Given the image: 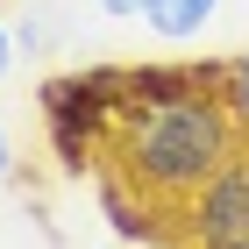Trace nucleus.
<instances>
[{
    "instance_id": "20e7f679",
    "label": "nucleus",
    "mask_w": 249,
    "mask_h": 249,
    "mask_svg": "<svg viewBox=\"0 0 249 249\" xmlns=\"http://www.w3.org/2000/svg\"><path fill=\"white\" fill-rule=\"evenodd\" d=\"M121 71H128V114H142V107H171V100H192V93H221L228 64L164 57V64H121Z\"/></svg>"
},
{
    "instance_id": "f257e3e1",
    "label": "nucleus",
    "mask_w": 249,
    "mask_h": 249,
    "mask_svg": "<svg viewBox=\"0 0 249 249\" xmlns=\"http://www.w3.org/2000/svg\"><path fill=\"white\" fill-rule=\"evenodd\" d=\"M242 150V121L221 93H192L171 107H142L114 128V171L135 178L157 207H185L228 157Z\"/></svg>"
},
{
    "instance_id": "9d476101",
    "label": "nucleus",
    "mask_w": 249,
    "mask_h": 249,
    "mask_svg": "<svg viewBox=\"0 0 249 249\" xmlns=\"http://www.w3.org/2000/svg\"><path fill=\"white\" fill-rule=\"evenodd\" d=\"M7 64H15V36H7V21H0V78H7Z\"/></svg>"
},
{
    "instance_id": "6e6552de",
    "label": "nucleus",
    "mask_w": 249,
    "mask_h": 249,
    "mask_svg": "<svg viewBox=\"0 0 249 249\" xmlns=\"http://www.w3.org/2000/svg\"><path fill=\"white\" fill-rule=\"evenodd\" d=\"M93 7H100V15H114V21H135L150 0H93Z\"/></svg>"
},
{
    "instance_id": "1a4fd4ad",
    "label": "nucleus",
    "mask_w": 249,
    "mask_h": 249,
    "mask_svg": "<svg viewBox=\"0 0 249 249\" xmlns=\"http://www.w3.org/2000/svg\"><path fill=\"white\" fill-rule=\"evenodd\" d=\"M15 178V142H7V128H0V185Z\"/></svg>"
},
{
    "instance_id": "423d86ee",
    "label": "nucleus",
    "mask_w": 249,
    "mask_h": 249,
    "mask_svg": "<svg viewBox=\"0 0 249 249\" xmlns=\"http://www.w3.org/2000/svg\"><path fill=\"white\" fill-rule=\"evenodd\" d=\"M213 15H221V0H150L142 7V21H150L157 36H171V43H192Z\"/></svg>"
},
{
    "instance_id": "7ed1b4c3",
    "label": "nucleus",
    "mask_w": 249,
    "mask_h": 249,
    "mask_svg": "<svg viewBox=\"0 0 249 249\" xmlns=\"http://www.w3.org/2000/svg\"><path fill=\"white\" fill-rule=\"evenodd\" d=\"M185 249H249V150L185 199Z\"/></svg>"
},
{
    "instance_id": "f03ea898",
    "label": "nucleus",
    "mask_w": 249,
    "mask_h": 249,
    "mask_svg": "<svg viewBox=\"0 0 249 249\" xmlns=\"http://www.w3.org/2000/svg\"><path fill=\"white\" fill-rule=\"evenodd\" d=\"M43 128H50V150H57L64 171H93V157L114 142V128L128 121V71L121 64H86V71H64L36 93Z\"/></svg>"
},
{
    "instance_id": "39448f33",
    "label": "nucleus",
    "mask_w": 249,
    "mask_h": 249,
    "mask_svg": "<svg viewBox=\"0 0 249 249\" xmlns=\"http://www.w3.org/2000/svg\"><path fill=\"white\" fill-rule=\"evenodd\" d=\"M100 213H107V228H114L121 242H142V249H150L157 235H164V207H157L135 178H121V171L100 178Z\"/></svg>"
},
{
    "instance_id": "0eeeda50",
    "label": "nucleus",
    "mask_w": 249,
    "mask_h": 249,
    "mask_svg": "<svg viewBox=\"0 0 249 249\" xmlns=\"http://www.w3.org/2000/svg\"><path fill=\"white\" fill-rule=\"evenodd\" d=\"M221 100H228V114L242 121V135H249V50H242V57H228V78H221Z\"/></svg>"
}]
</instances>
